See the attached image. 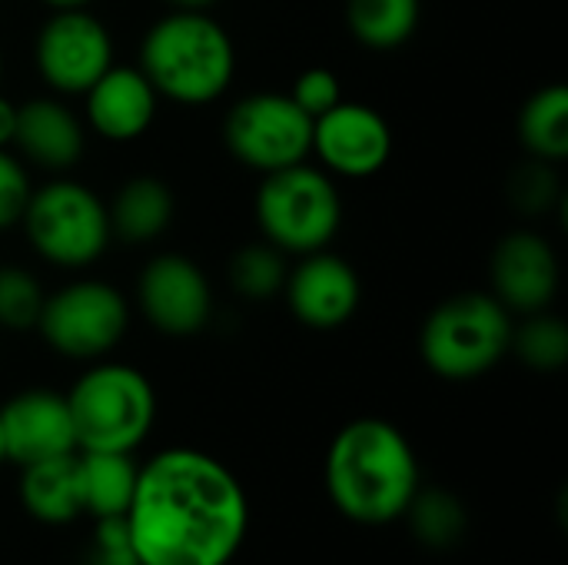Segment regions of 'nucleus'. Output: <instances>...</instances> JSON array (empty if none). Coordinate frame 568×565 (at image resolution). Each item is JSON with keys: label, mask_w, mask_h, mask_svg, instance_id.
Returning a JSON list of instances; mask_svg holds the SVG:
<instances>
[{"label": "nucleus", "mask_w": 568, "mask_h": 565, "mask_svg": "<svg viewBox=\"0 0 568 565\" xmlns=\"http://www.w3.org/2000/svg\"><path fill=\"white\" fill-rule=\"evenodd\" d=\"M123 519L140 565H230L250 533V500L226 463L176 446L140 466Z\"/></svg>", "instance_id": "1"}, {"label": "nucleus", "mask_w": 568, "mask_h": 565, "mask_svg": "<svg viewBox=\"0 0 568 565\" xmlns=\"http://www.w3.org/2000/svg\"><path fill=\"white\" fill-rule=\"evenodd\" d=\"M323 480L329 503L359 526L403 519L423 486L413 443L379 416L353 420L333 436Z\"/></svg>", "instance_id": "2"}, {"label": "nucleus", "mask_w": 568, "mask_h": 565, "mask_svg": "<svg viewBox=\"0 0 568 565\" xmlns=\"http://www.w3.org/2000/svg\"><path fill=\"white\" fill-rule=\"evenodd\" d=\"M140 70L160 97L213 103L236 73V50L206 10H170L140 43Z\"/></svg>", "instance_id": "3"}, {"label": "nucleus", "mask_w": 568, "mask_h": 565, "mask_svg": "<svg viewBox=\"0 0 568 565\" xmlns=\"http://www.w3.org/2000/svg\"><path fill=\"white\" fill-rule=\"evenodd\" d=\"M77 450L133 453L153 430L156 393L150 380L126 363L90 366L67 393Z\"/></svg>", "instance_id": "4"}, {"label": "nucleus", "mask_w": 568, "mask_h": 565, "mask_svg": "<svg viewBox=\"0 0 568 565\" xmlns=\"http://www.w3.org/2000/svg\"><path fill=\"white\" fill-rule=\"evenodd\" d=\"M513 346V313L479 290L443 300L423 323L419 353L429 373L463 383L489 373Z\"/></svg>", "instance_id": "5"}, {"label": "nucleus", "mask_w": 568, "mask_h": 565, "mask_svg": "<svg viewBox=\"0 0 568 565\" xmlns=\"http://www.w3.org/2000/svg\"><path fill=\"white\" fill-rule=\"evenodd\" d=\"M256 220L266 243L303 256L323 250L336 236L343 223V200L329 173L293 163L263 176L256 193Z\"/></svg>", "instance_id": "6"}, {"label": "nucleus", "mask_w": 568, "mask_h": 565, "mask_svg": "<svg viewBox=\"0 0 568 565\" xmlns=\"http://www.w3.org/2000/svg\"><path fill=\"white\" fill-rule=\"evenodd\" d=\"M20 223L47 263L70 270L97 263L113 236L103 200L73 180H53L33 190Z\"/></svg>", "instance_id": "7"}, {"label": "nucleus", "mask_w": 568, "mask_h": 565, "mask_svg": "<svg viewBox=\"0 0 568 565\" xmlns=\"http://www.w3.org/2000/svg\"><path fill=\"white\" fill-rule=\"evenodd\" d=\"M130 310L116 286L103 280H73L57 293L43 296L37 320L40 336L50 350L70 360H100L126 333Z\"/></svg>", "instance_id": "8"}, {"label": "nucleus", "mask_w": 568, "mask_h": 565, "mask_svg": "<svg viewBox=\"0 0 568 565\" xmlns=\"http://www.w3.org/2000/svg\"><path fill=\"white\" fill-rule=\"evenodd\" d=\"M223 140L240 163L273 173L310 157L313 117H306L290 93H250L230 107Z\"/></svg>", "instance_id": "9"}, {"label": "nucleus", "mask_w": 568, "mask_h": 565, "mask_svg": "<svg viewBox=\"0 0 568 565\" xmlns=\"http://www.w3.org/2000/svg\"><path fill=\"white\" fill-rule=\"evenodd\" d=\"M37 70L57 93H87L113 63L106 27L87 10H53L33 43Z\"/></svg>", "instance_id": "10"}, {"label": "nucleus", "mask_w": 568, "mask_h": 565, "mask_svg": "<svg viewBox=\"0 0 568 565\" xmlns=\"http://www.w3.org/2000/svg\"><path fill=\"white\" fill-rule=\"evenodd\" d=\"M136 296L150 326L166 336H193L210 323L213 313L210 280L180 253L153 256L140 273Z\"/></svg>", "instance_id": "11"}, {"label": "nucleus", "mask_w": 568, "mask_h": 565, "mask_svg": "<svg viewBox=\"0 0 568 565\" xmlns=\"http://www.w3.org/2000/svg\"><path fill=\"white\" fill-rule=\"evenodd\" d=\"M326 170L339 176H373L389 163L393 153V130L379 110L366 103L339 100L326 113L313 120V147Z\"/></svg>", "instance_id": "12"}, {"label": "nucleus", "mask_w": 568, "mask_h": 565, "mask_svg": "<svg viewBox=\"0 0 568 565\" xmlns=\"http://www.w3.org/2000/svg\"><path fill=\"white\" fill-rule=\"evenodd\" d=\"M283 290L293 316L310 330H339L353 320L363 300L356 270L326 246L303 253V260L286 273Z\"/></svg>", "instance_id": "13"}, {"label": "nucleus", "mask_w": 568, "mask_h": 565, "mask_svg": "<svg viewBox=\"0 0 568 565\" xmlns=\"http://www.w3.org/2000/svg\"><path fill=\"white\" fill-rule=\"evenodd\" d=\"M493 296L513 313H539L559 293V256L552 243L532 230L506 233L489 260Z\"/></svg>", "instance_id": "14"}, {"label": "nucleus", "mask_w": 568, "mask_h": 565, "mask_svg": "<svg viewBox=\"0 0 568 565\" xmlns=\"http://www.w3.org/2000/svg\"><path fill=\"white\" fill-rule=\"evenodd\" d=\"M7 463L30 466L77 453L67 396L53 390H23L0 406Z\"/></svg>", "instance_id": "15"}, {"label": "nucleus", "mask_w": 568, "mask_h": 565, "mask_svg": "<svg viewBox=\"0 0 568 565\" xmlns=\"http://www.w3.org/2000/svg\"><path fill=\"white\" fill-rule=\"evenodd\" d=\"M156 90L143 77L140 67H106L100 80L87 90V117L90 127L103 140H136L150 130L156 117Z\"/></svg>", "instance_id": "16"}, {"label": "nucleus", "mask_w": 568, "mask_h": 565, "mask_svg": "<svg viewBox=\"0 0 568 565\" xmlns=\"http://www.w3.org/2000/svg\"><path fill=\"white\" fill-rule=\"evenodd\" d=\"M13 143L43 170H70L83 157V127L60 100L37 97L17 107Z\"/></svg>", "instance_id": "17"}, {"label": "nucleus", "mask_w": 568, "mask_h": 565, "mask_svg": "<svg viewBox=\"0 0 568 565\" xmlns=\"http://www.w3.org/2000/svg\"><path fill=\"white\" fill-rule=\"evenodd\" d=\"M20 503L30 519L67 526L83 516L77 486V453L20 466Z\"/></svg>", "instance_id": "18"}, {"label": "nucleus", "mask_w": 568, "mask_h": 565, "mask_svg": "<svg viewBox=\"0 0 568 565\" xmlns=\"http://www.w3.org/2000/svg\"><path fill=\"white\" fill-rule=\"evenodd\" d=\"M136 473L140 466L133 463V453L77 450V486H80L83 516L90 519L126 516L136 490Z\"/></svg>", "instance_id": "19"}, {"label": "nucleus", "mask_w": 568, "mask_h": 565, "mask_svg": "<svg viewBox=\"0 0 568 565\" xmlns=\"http://www.w3.org/2000/svg\"><path fill=\"white\" fill-rule=\"evenodd\" d=\"M110 233L126 243L156 240L173 220V193L156 176H133L120 186L113 203L106 206Z\"/></svg>", "instance_id": "20"}, {"label": "nucleus", "mask_w": 568, "mask_h": 565, "mask_svg": "<svg viewBox=\"0 0 568 565\" xmlns=\"http://www.w3.org/2000/svg\"><path fill=\"white\" fill-rule=\"evenodd\" d=\"M523 147L546 163L568 157V90L562 83L536 90L519 113Z\"/></svg>", "instance_id": "21"}, {"label": "nucleus", "mask_w": 568, "mask_h": 565, "mask_svg": "<svg viewBox=\"0 0 568 565\" xmlns=\"http://www.w3.org/2000/svg\"><path fill=\"white\" fill-rule=\"evenodd\" d=\"M403 519H409V529L419 546L433 553H449L463 543L469 529V513L463 500L449 490H416L413 503L406 506Z\"/></svg>", "instance_id": "22"}, {"label": "nucleus", "mask_w": 568, "mask_h": 565, "mask_svg": "<svg viewBox=\"0 0 568 565\" xmlns=\"http://www.w3.org/2000/svg\"><path fill=\"white\" fill-rule=\"evenodd\" d=\"M346 27L369 50H393L419 27V0H346Z\"/></svg>", "instance_id": "23"}, {"label": "nucleus", "mask_w": 568, "mask_h": 565, "mask_svg": "<svg viewBox=\"0 0 568 565\" xmlns=\"http://www.w3.org/2000/svg\"><path fill=\"white\" fill-rule=\"evenodd\" d=\"M509 350H516L529 370L556 373L568 363V326L556 313H546V310L529 313L519 330L513 326V346Z\"/></svg>", "instance_id": "24"}, {"label": "nucleus", "mask_w": 568, "mask_h": 565, "mask_svg": "<svg viewBox=\"0 0 568 565\" xmlns=\"http://www.w3.org/2000/svg\"><path fill=\"white\" fill-rule=\"evenodd\" d=\"M286 260L283 250H276L273 243H250L243 250H236V256L230 260V283L240 296L263 303L270 296H276L286 283Z\"/></svg>", "instance_id": "25"}, {"label": "nucleus", "mask_w": 568, "mask_h": 565, "mask_svg": "<svg viewBox=\"0 0 568 565\" xmlns=\"http://www.w3.org/2000/svg\"><path fill=\"white\" fill-rule=\"evenodd\" d=\"M43 286L23 266H0V326L13 333L37 330L43 310Z\"/></svg>", "instance_id": "26"}, {"label": "nucleus", "mask_w": 568, "mask_h": 565, "mask_svg": "<svg viewBox=\"0 0 568 565\" xmlns=\"http://www.w3.org/2000/svg\"><path fill=\"white\" fill-rule=\"evenodd\" d=\"M559 196V180L552 163L546 160H529L523 167H516V173L509 176V200L513 206H519L523 213H546Z\"/></svg>", "instance_id": "27"}, {"label": "nucleus", "mask_w": 568, "mask_h": 565, "mask_svg": "<svg viewBox=\"0 0 568 565\" xmlns=\"http://www.w3.org/2000/svg\"><path fill=\"white\" fill-rule=\"evenodd\" d=\"M290 100L306 113V117H320L326 113L329 107H336L343 100V87H339V77L329 70V67H310L303 70L293 87H290Z\"/></svg>", "instance_id": "28"}, {"label": "nucleus", "mask_w": 568, "mask_h": 565, "mask_svg": "<svg viewBox=\"0 0 568 565\" xmlns=\"http://www.w3.org/2000/svg\"><path fill=\"white\" fill-rule=\"evenodd\" d=\"M87 565H140L133 543H130V529L123 516H110V519H93V536H90V553Z\"/></svg>", "instance_id": "29"}, {"label": "nucleus", "mask_w": 568, "mask_h": 565, "mask_svg": "<svg viewBox=\"0 0 568 565\" xmlns=\"http://www.w3.org/2000/svg\"><path fill=\"white\" fill-rule=\"evenodd\" d=\"M30 193H33V190H30L27 170H23L7 150H0V230L20 223Z\"/></svg>", "instance_id": "30"}, {"label": "nucleus", "mask_w": 568, "mask_h": 565, "mask_svg": "<svg viewBox=\"0 0 568 565\" xmlns=\"http://www.w3.org/2000/svg\"><path fill=\"white\" fill-rule=\"evenodd\" d=\"M13 123H17V103L0 97V150L13 143Z\"/></svg>", "instance_id": "31"}, {"label": "nucleus", "mask_w": 568, "mask_h": 565, "mask_svg": "<svg viewBox=\"0 0 568 565\" xmlns=\"http://www.w3.org/2000/svg\"><path fill=\"white\" fill-rule=\"evenodd\" d=\"M173 10H210L216 0H166Z\"/></svg>", "instance_id": "32"}, {"label": "nucleus", "mask_w": 568, "mask_h": 565, "mask_svg": "<svg viewBox=\"0 0 568 565\" xmlns=\"http://www.w3.org/2000/svg\"><path fill=\"white\" fill-rule=\"evenodd\" d=\"M43 3H50L53 10H77V7H87L90 0H43Z\"/></svg>", "instance_id": "33"}, {"label": "nucleus", "mask_w": 568, "mask_h": 565, "mask_svg": "<svg viewBox=\"0 0 568 565\" xmlns=\"http://www.w3.org/2000/svg\"><path fill=\"white\" fill-rule=\"evenodd\" d=\"M3 463H7V450H3V430H0V470H3Z\"/></svg>", "instance_id": "34"}, {"label": "nucleus", "mask_w": 568, "mask_h": 565, "mask_svg": "<svg viewBox=\"0 0 568 565\" xmlns=\"http://www.w3.org/2000/svg\"><path fill=\"white\" fill-rule=\"evenodd\" d=\"M0 70H3V63H0Z\"/></svg>", "instance_id": "35"}]
</instances>
